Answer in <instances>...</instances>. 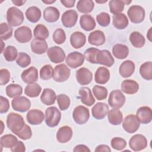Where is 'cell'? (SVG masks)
Instances as JSON below:
<instances>
[{
    "mask_svg": "<svg viewBox=\"0 0 152 152\" xmlns=\"http://www.w3.org/2000/svg\"><path fill=\"white\" fill-rule=\"evenodd\" d=\"M24 119L20 115L11 112L7 118V125L8 128L14 134H17L25 126Z\"/></svg>",
    "mask_w": 152,
    "mask_h": 152,
    "instance_id": "6da1fadb",
    "label": "cell"
},
{
    "mask_svg": "<svg viewBox=\"0 0 152 152\" xmlns=\"http://www.w3.org/2000/svg\"><path fill=\"white\" fill-rule=\"evenodd\" d=\"M24 14L18 8L12 7L7 12V20L9 25L17 27L21 25L24 21Z\"/></svg>",
    "mask_w": 152,
    "mask_h": 152,
    "instance_id": "7a4b0ae2",
    "label": "cell"
},
{
    "mask_svg": "<svg viewBox=\"0 0 152 152\" xmlns=\"http://www.w3.org/2000/svg\"><path fill=\"white\" fill-rule=\"evenodd\" d=\"M61 118L60 110L55 106H51L46 109L45 122L50 128L55 127L58 125Z\"/></svg>",
    "mask_w": 152,
    "mask_h": 152,
    "instance_id": "3957f363",
    "label": "cell"
},
{
    "mask_svg": "<svg viewBox=\"0 0 152 152\" xmlns=\"http://www.w3.org/2000/svg\"><path fill=\"white\" fill-rule=\"evenodd\" d=\"M129 19L133 23L138 24L144 21L145 17V10L140 5H132L127 11Z\"/></svg>",
    "mask_w": 152,
    "mask_h": 152,
    "instance_id": "277c9868",
    "label": "cell"
},
{
    "mask_svg": "<svg viewBox=\"0 0 152 152\" xmlns=\"http://www.w3.org/2000/svg\"><path fill=\"white\" fill-rule=\"evenodd\" d=\"M72 117L76 124L83 125L88 121L90 118L89 110L84 106H78L74 109Z\"/></svg>",
    "mask_w": 152,
    "mask_h": 152,
    "instance_id": "5b68a950",
    "label": "cell"
},
{
    "mask_svg": "<svg viewBox=\"0 0 152 152\" xmlns=\"http://www.w3.org/2000/svg\"><path fill=\"white\" fill-rule=\"evenodd\" d=\"M125 102V96L119 90L112 91L109 94L108 103L112 108L119 109L122 107Z\"/></svg>",
    "mask_w": 152,
    "mask_h": 152,
    "instance_id": "8992f818",
    "label": "cell"
},
{
    "mask_svg": "<svg viewBox=\"0 0 152 152\" xmlns=\"http://www.w3.org/2000/svg\"><path fill=\"white\" fill-rule=\"evenodd\" d=\"M140 122L138 118L134 115H127L124 119L122 122V127L129 134L135 132L139 128Z\"/></svg>",
    "mask_w": 152,
    "mask_h": 152,
    "instance_id": "52a82bcc",
    "label": "cell"
},
{
    "mask_svg": "<svg viewBox=\"0 0 152 152\" xmlns=\"http://www.w3.org/2000/svg\"><path fill=\"white\" fill-rule=\"evenodd\" d=\"M70 76V69L64 64L56 65L54 68L53 79L58 83L66 81Z\"/></svg>",
    "mask_w": 152,
    "mask_h": 152,
    "instance_id": "ba28073f",
    "label": "cell"
},
{
    "mask_svg": "<svg viewBox=\"0 0 152 152\" xmlns=\"http://www.w3.org/2000/svg\"><path fill=\"white\" fill-rule=\"evenodd\" d=\"M129 145L133 151H141L147 147V140L144 135L141 134H135L130 138Z\"/></svg>",
    "mask_w": 152,
    "mask_h": 152,
    "instance_id": "9c48e42d",
    "label": "cell"
},
{
    "mask_svg": "<svg viewBox=\"0 0 152 152\" xmlns=\"http://www.w3.org/2000/svg\"><path fill=\"white\" fill-rule=\"evenodd\" d=\"M11 104L14 110L25 112L30 108L31 102L28 98L24 96H19L14 98L11 102Z\"/></svg>",
    "mask_w": 152,
    "mask_h": 152,
    "instance_id": "30bf717a",
    "label": "cell"
},
{
    "mask_svg": "<svg viewBox=\"0 0 152 152\" xmlns=\"http://www.w3.org/2000/svg\"><path fill=\"white\" fill-rule=\"evenodd\" d=\"M47 55L50 61L55 64L61 63L65 58V53L64 50L56 46L50 47L47 51Z\"/></svg>",
    "mask_w": 152,
    "mask_h": 152,
    "instance_id": "8fae6325",
    "label": "cell"
},
{
    "mask_svg": "<svg viewBox=\"0 0 152 152\" xmlns=\"http://www.w3.org/2000/svg\"><path fill=\"white\" fill-rule=\"evenodd\" d=\"M14 37L19 43H27L32 38L31 30L27 26H21L15 30Z\"/></svg>",
    "mask_w": 152,
    "mask_h": 152,
    "instance_id": "7c38bea8",
    "label": "cell"
},
{
    "mask_svg": "<svg viewBox=\"0 0 152 152\" xmlns=\"http://www.w3.org/2000/svg\"><path fill=\"white\" fill-rule=\"evenodd\" d=\"M84 59V56L82 53L78 52H73L68 55L65 62L68 66L71 68H76L83 65Z\"/></svg>",
    "mask_w": 152,
    "mask_h": 152,
    "instance_id": "4fadbf2b",
    "label": "cell"
},
{
    "mask_svg": "<svg viewBox=\"0 0 152 152\" xmlns=\"http://www.w3.org/2000/svg\"><path fill=\"white\" fill-rule=\"evenodd\" d=\"M78 19V14L74 10L66 11L62 15L61 21L64 27L70 28L74 26Z\"/></svg>",
    "mask_w": 152,
    "mask_h": 152,
    "instance_id": "5bb4252c",
    "label": "cell"
},
{
    "mask_svg": "<svg viewBox=\"0 0 152 152\" xmlns=\"http://www.w3.org/2000/svg\"><path fill=\"white\" fill-rule=\"evenodd\" d=\"M114 62V58L107 50H100L97 54L96 64L110 67L113 65Z\"/></svg>",
    "mask_w": 152,
    "mask_h": 152,
    "instance_id": "9a60e30c",
    "label": "cell"
},
{
    "mask_svg": "<svg viewBox=\"0 0 152 152\" xmlns=\"http://www.w3.org/2000/svg\"><path fill=\"white\" fill-rule=\"evenodd\" d=\"M27 121L28 124L33 125L40 124L45 119V115L43 112L39 109L30 110L26 115Z\"/></svg>",
    "mask_w": 152,
    "mask_h": 152,
    "instance_id": "2e32d148",
    "label": "cell"
},
{
    "mask_svg": "<svg viewBox=\"0 0 152 152\" xmlns=\"http://www.w3.org/2000/svg\"><path fill=\"white\" fill-rule=\"evenodd\" d=\"M76 78L80 84L82 86L87 85L92 81L93 74L88 68L83 67L77 71Z\"/></svg>",
    "mask_w": 152,
    "mask_h": 152,
    "instance_id": "e0dca14e",
    "label": "cell"
},
{
    "mask_svg": "<svg viewBox=\"0 0 152 152\" xmlns=\"http://www.w3.org/2000/svg\"><path fill=\"white\" fill-rule=\"evenodd\" d=\"M108 111V105L103 102L97 103L91 109L92 115L96 119H103L107 114Z\"/></svg>",
    "mask_w": 152,
    "mask_h": 152,
    "instance_id": "ac0fdd59",
    "label": "cell"
},
{
    "mask_svg": "<svg viewBox=\"0 0 152 152\" xmlns=\"http://www.w3.org/2000/svg\"><path fill=\"white\" fill-rule=\"evenodd\" d=\"M136 116L140 123L142 124H149L152 119V111L148 106H141L137 111Z\"/></svg>",
    "mask_w": 152,
    "mask_h": 152,
    "instance_id": "d6986e66",
    "label": "cell"
},
{
    "mask_svg": "<svg viewBox=\"0 0 152 152\" xmlns=\"http://www.w3.org/2000/svg\"><path fill=\"white\" fill-rule=\"evenodd\" d=\"M21 77L27 84L34 83L38 80V71L35 67L31 66L21 73Z\"/></svg>",
    "mask_w": 152,
    "mask_h": 152,
    "instance_id": "ffe728a7",
    "label": "cell"
},
{
    "mask_svg": "<svg viewBox=\"0 0 152 152\" xmlns=\"http://www.w3.org/2000/svg\"><path fill=\"white\" fill-rule=\"evenodd\" d=\"M79 95L81 102L87 106H92L94 102L95 99L92 95L91 90L87 87H83L79 90Z\"/></svg>",
    "mask_w": 152,
    "mask_h": 152,
    "instance_id": "44dd1931",
    "label": "cell"
},
{
    "mask_svg": "<svg viewBox=\"0 0 152 152\" xmlns=\"http://www.w3.org/2000/svg\"><path fill=\"white\" fill-rule=\"evenodd\" d=\"M72 137V129L69 126H63L59 128L56 133V139L60 143L69 141Z\"/></svg>",
    "mask_w": 152,
    "mask_h": 152,
    "instance_id": "7402d4cb",
    "label": "cell"
},
{
    "mask_svg": "<svg viewBox=\"0 0 152 152\" xmlns=\"http://www.w3.org/2000/svg\"><path fill=\"white\" fill-rule=\"evenodd\" d=\"M86 43V37L84 33L80 31H75L70 36V43L75 49L82 48Z\"/></svg>",
    "mask_w": 152,
    "mask_h": 152,
    "instance_id": "603a6c76",
    "label": "cell"
},
{
    "mask_svg": "<svg viewBox=\"0 0 152 152\" xmlns=\"http://www.w3.org/2000/svg\"><path fill=\"white\" fill-rule=\"evenodd\" d=\"M48 44L45 40L34 39L31 42V51L36 54H43L48 50Z\"/></svg>",
    "mask_w": 152,
    "mask_h": 152,
    "instance_id": "cb8c5ba5",
    "label": "cell"
},
{
    "mask_svg": "<svg viewBox=\"0 0 152 152\" xmlns=\"http://www.w3.org/2000/svg\"><path fill=\"white\" fill-rule=\"evenodd\" d=\"M135 71V64L130 61H124L119 66V72L120 75L124 78H128L132 75Z\"/></svg>",
    "mask_w": 152,
    "mask_h": 152,
    "instance_id": "d4e9b609",
    "label": "cell"
},
{
    "mask_svg": "<svg viewBox=\"0 0 152 152\" xmlns=\"http://www.w3.org/2000/svg\"><path fill=\"white\" fill-rule=\"evenodd\" d=\"M88 41L92 45L101 46L103 45L106 41L104 34L101 30H95L90 33Z\"/></svg>",
    "mask_w": 152,
    "mask_h": 152,
    "instance_id": "484cf974",
    "label": "cell"
},
{
    "mask_svg": "<svg viewBox=\"0 0 152 152\" xmlns=\"http://www.w3.org/2000/svg\"><path fill=\"white\" fill-rule=\"evenodd\" d=\"M110 78V72L107 68L100 66L97 68L95 72L94 80L100 84H104L108 82Z\"/></svg>",
    "mask_w": 152,
    "mask_h": 152,
    "instance_id": "4316f807",
    "label": "cell"
},
{
    "mask_svg": "<svg viewBox=\"0 0 152 152\" xmlns=\"http://www.w3.org/2000/svg\"><path fill=\"white\" fill-rule=\"evenodd\" d=\"M80 24L81 27L87 31L93 30L96 25L94 18L89 14H84L81 16Z\"/></svg>",
    "mask_w": 152,
    "mask_h": 152,
    "instance_id": "83f0119b",
    "label": "cell"
},
{
    "mask_svg": "<svg viewBox=\"0 0 152 152\" xmlns=\"http://www.w3.org/2000/svg\"><path fill=\"white\" fill-rule=\"evenodd\" d=\"M139 89L138 84L132 80H125L121 84V90L128 94H134Z\"/></svg>",
    "mask_w": 152,
    "mask_h": 152,
    "instance_id": "f1b7e54d",
    "label": "cell"
},
{
    "mask_svg": "<svg viewBox=\"0 0 152 152\" xmlns=\"http://www.w3.org/2000/svg\"><path fill=\"white\" fill-rule=\"evenodd\" d=\"M59 10L54 7H48L43 11V18L48 23H54L56 21L59 17Z\"/></svg>",
    "mask_w": 152,
    "mask_h": 152,
    "instance_id": "f546056e",
    "label": "cell"
},
{
    "mask_svg": "<svg viewBox=\"0 0 152 152\" xmlns=\"http://www.w3.org/2000/svg\"><path fill=\"white\" fill-rule=\"evenodd\" d=\"M55 92L50 88H45L40 96V100L45 105H52L55 103L56 99Z\"/></svg>",
    "mask_w": 152,
    "mask_h": 152,
    "instance_id": "4dcf8cb0",
    "label": "cell"
},
{
    "mask_svg": "<svg viewBox=\"0 0 152 152\" xmlns=\"http://www.w3.org/2000/svg\"><path fill=\"white\" fill-rule=\"evenodd\" d=\"M113 25L114 27L119 30H122L125 28L128 24V19L125 14L122 13L113 14L112 16Z\"/></svg>",
    "mask_w": 152,
    "mask_h": 152,
    "instance_id": "1f68e13d",
    "label": "cell"
},
{
    "mask_svg": "<svg viewBox=\"0 0 152 152\" xmlns=\"http://www.w3.org/2000/svg\"><path fill=\"white\" fill-rule=\"evenodd\" d=\"M113 56L117 59H125L129 54V49L127 46L122 44H116L112 48Z\"/></svg>",
    "mask_w": 152,
    "mask_h": 152,
    "instance_id": "d6a6232c",
    "label": "cell"
},
{
    "mask_svg": "<svg viewBox=\"0 0 152 152\" xmlns=\"http://www.w3.org/2000/svg\"><path fill=\"white\" fill-rule=\"evenodd\" d=\"M107 115L109 123L113 125H118L122 121V113L119 109L113 108L108 111Z\"/></svg>",
    "mask_w": 152,
    "mask_h": 152,
    "instance_id": "836d02e7",
    "label": "cell"
},
{
    "mask_svg": "<svg viewBox=\"0 0 152 152\" xmlns=\"http://www.w3.org/2000/svg\"><path fill=\"white\" fill-rule=\"evenodd\" d=\"M42 15L40 10L35 6L29 7L26 11V16L27 20L33 23H37Z\"/></svg>",
    "mask_w": 152,
    "mask_h": 152,
    "instance_id": "e575fe53",
    "label": "cell"
},
{
    "mask_svg": "<svg viewBox=\"0 0 152 152\" xmlns=\"http://www.w3.org/2000/svg\"><path fill=\"white\" fill-rule=\"evenodd\" d=\"M129 41L131 45L137 48H142L145 44L144 37L138 31H133L129 36Z\"/></svg>",
    "mask_w": 152,
    "mask_h": 152,
    "instance_id": "d590c367",
    "label": "cell"
},
{
    "mask_svg": "<svg viewBox=\"0 0 152 152\" xmlns=\"http://www.w3.org/2000/svg\"><path fill=\"white\" fill-rule=\"evenodd\" d=\"M18 142L17 138L12 134H6L1 137L0 145L1 147L12 148Z\"/></svg>",
    "mask_w": 152,
    "mask_h": 152,
    "instance_id": "8d00e7d4",
    "label": "cell"
},
{
    "mask_svg": "<svg viewBox=\"0 0 152 152\" xmlns=\"http://www.w3.org/2000/svg\"><path fill=\"white\" fill-rule=\"evenodd\" d=\"M94 4L91 0H80L77 4V9L81 13H89L94 8Z\"/></svg>",
    "mask_w": 152,
    "mask_h": 152,
    "instance_id": "74e56055",
    "label": "cell"
},
{
    "mask_svg": "<svg viewBox=\"0 0 152 152\" xmlns=\"http://www.w3.org/2000/svg\"><path fill=\"white\" fill-rule=\"evenodd\" d=\"M6 94L10 98H15L20 96L23 93V88L16 84H11L5 88Z\"/></svg>",
    "mask_w": 152,
    "mask_h": 152,
    "instance_id": "f35d334b",
    "label": "cell"
},
{
    "mask_svg": "<svg viewBox=\"0 0 152 152\" xmlns=\"http://www.w3.org/2000/svg\"><path fill=\"white\" fill-rule=\"evenodd\" d=\"M140 73L141 77L146 80L152 79V63L151 61L145 62L140 68Z\"/></svg>",
    "mask_w": 152,
    "mask_h": 152,
    "instance_id": "ab89813d",
    "label": "cell"
},
{
    "mask_svg": "<svg viewBox=\"0 0 152 152\" xmlns=\"http://www.w3.org/2000/svg\"><path fill=\"white\" fill-rule=\"evenodd\" d=\"M42 90L41 87L37 83L28 84L24 89V93L30 97H37Z\"/></svg>",
    "mask_w": 152,
    "mask_h": 152,
    "instance_id": "60d3db41",
    "label": "cell"
},
{
    "mask_svg": "<svg viewBox=\"0 0 152 152\" xmlns=\"http://www.w3.org/2000/svg\"><path fill=\"white\" fill-rule=\"evenodd\" d=\"M33 33L36 39L42 40L46 39L49 35L48 29L43 24H37L34 29Z\"/></svg>",
    "mask_w": 152,
    "mask_h": 152,
    "instance_id": "b9f144b4",
    "label": "cell"
},
{
    "mask_svg": "<svg viewBox=\"0 0 152 152\" xmlns=\"http://www.w3.org/2000/svg\"><path fill=\"white\" fill-rule=\"evenodd\" d=\"M125 3L124 1L111 0L109 2L110 11L113 14L121 13L124 9Z\"/></svg>",
    "mask_w": 152,
    "mask_h": 152,
    "instance_id": "7bdbcfd3",
    "label": "cell"
},
{
    "mask_svg": "<svg viewBox=\"0 0 152 152\" xmlns=\"http://www.w3.org/2000/svg\"><path fill=\"white\" fill-rule=\"evenodd\" d=\"M18 52L17 49L12 46H8L3 51V55L6 61L8 62L14 61L17 57Z\"/></svg>",
    "mask_w": 152,
    "mask_h": 152,
    "instance_id": "ee69618b",
    "label": "cell"
},
{
    "mask_svg": "<svg viewBox=\"0 0 152 152\" xmlns=\"http://www.w3.org/2000/svg\"><path fill=\"white\" fill-rule=\"evenodd\" d=\"M93 93L95 97L98 100H103L106 99L108 94L107 90L106 87L96 85L93 87Z\"/></svg>",
    "mask_w": 152,
    "mask_h": 152,
    "instance_id": "f6af8a7d",
    "label": "cell"
},
{
    "mask_svg": "<svg viewBox=\"0 0 152 152\" xmlns=\"http://www.w3.org/2000/svg\"><path fill=\"white\" fill-rule=\"evenodd\" d=\"M1 40H7L12 35V28L10 25L5 23L1 24Z\"/></svg>",
    "mask_w": 152,
    "mask_h": 152,
    "instance_id": "bcb514c9",
    "label": "cell"
},
{
    "mask_svg": "<svg viewBox=\"0 0 152 152\" xmlns=\"http://www.w3.org/2000/svg\"><path fill=\"white\" fill-rule=\"evenodd\" d=\"M16 62L20 67L26 68L30 64L31 58L26 53L20 52L18 55Z\"/></svg>",
    "mask_w": 152,
    "mask_h": 152,
    "instance_id": "7dc6e473",
    "label": "cell"
},
{
    "mask_svg": "<svg viewBox=\"0 0 152 152\" xmlns=\"http://www.w3.org/2000/svg\"><path fill=\"white\" fill-rule=\"evenodd\" d=\"M54 69L50 65H44L40 70V77L43 80H48L53 77Z\"/></svg>",
    "mask_w": 152,
    "mask_h": 152,
    "instance_id": "c3c4849f",
    "label": "cell"
},
{
    "mask_svg": "<svg viewBox=\"0 0 152 152\" xmlns=\"http://www.w3.org/2000/svg\"><path fill=\"white\" fill-rule=\"evenodd\" d=\"M57 102L59 109L61 110H66L70 105L69 97L64 94H61L57 96Z\"/></svg>",
    "mask_w": 152,
    "mask_h": 152,
    "instance_id": "681fc988",
    "label": "cell"
},
{
    "mask_svg": "<svg viewBox=\"0 0 152 152\" xmlns=\"http://www.w3.org/2000/svg\"><path fill=\"white\" fill-rule=\"evenodd\" d=\"M100 50L95 48H90L87 49L84 53V58L87 61L92 64H96L97 54Z\"/></svg>",
    "mask_w": 152,
    "mask_h": 152,
    "instance_id": "f907efd6",
    "label": "cell"
},
{
    "mask_svg": "<svg viewBox=\"0 0 152 152\" xmlns=\"http://www.w3.org/2000/svg\"><path fill=\"white\" fill-rule=\"evenodd\" d=\"M66 39V35L64 30L61 28H57L55 30L53 34V40L58 45L62 44L65 42Z\"/></svg>",
    "mask_w": 152,
    "mask_h": 152,
    "instance_id": "816d5d0a",
    "label": "cell"
},
{
    "mask_svg": "<svg viewBox=\"0 0 152 152\" xmlns=\"http://www.w3.org/2000/svg\"><path fill=\"white\" fill-rule=\"evenodd\" d=\"M126 145V141L121 137H114L111 140L112 147L116 150H122Z\"/></svg>",
    "mask_w": 152,
    "mask_h": 152,
    "instance_id": "f5cc1de1",
    "label": "cell"
},
{
    "mask_svg": "<svg viewBox=\"0 0 152 152\" xmlns=\"http://www.w3.org/2000/svg\"><path fill=\"white\" fill-rule=\"evenodd\" d=\"M96 20L100 26L102 27H107L110 22V15L107 12H100L97 15Z\"/></svg>",
    "mask_w": 152,
    "mask_h": 152,
    "instance_id": "db71d44e",
    "label": "cell"
},
{
    "mask_svg": "<svg viewBox=\"0 0 152 152\" xmlns=\"http://www.w3.org/2000/svg\"><path fill=\"white\" fill-rule=\"evenodd\" d=\"M16 135L23 140L30 139L32 136L31 129L28 125L26 124L24 128L19 132H18Z\"/></svg>",
    "mask_w": 152,
    "mask_h": 152,
    "instance_id": "11a10c76",
    "label": "cell"
},
{
    "mask_svg": "<svg viewBox=\"0 0 152 152\" xmlns=\"http://www.w3.org/2000/svg\"><path fill=\"white\" fill-rule=\"evenodd\" d=\"M0 84L1 86L7 84L10 79V73L7 69H1L0 70Z\"/></svg>",
    "mask_w": 152,
    "mask_h": 152,
    "instance_id": "9f6ffc18",
    "label": "cell"
},
{
    "mask_svg": "<svg viewBox=\"0 0 152 152\" xmlns=\"http://www.w3.org/2000/svg\"><path fill=\"white\" fill-rule=\"evenodd\" d=\"M0 101H1L0 113H4L7 112L10 109V103L8 100L7 98L1 96Z\"/></svg>",
    "mask_w": 152,
    "mask_h": 152,
    "instance_id": "6f0895ef",
    "label": "cell"
},
{
    "mask_svg": "<svg viewBox=\"0 0 152 152\" xmlns=\"http://www.w3.org/2000/svg\"><path fill=\"white\" fill-rule=\"evenodd\" d=\"M11 150L13 152H24L26 151V147L22 141H18L15 145L11 148Z\"/></svg>",
    "mask_w": 152,
    "mask_h": 152,
    "instance_id": "680465c9",
    "label": "cell"
},
{
    "mask_svg": "<svg viewBox=\"0 0 152 152\" xmlns=\"http://www.w3.org/2000/svg\"><path fill=\"white\" fill-rule=\"evenodd\" d=\"M73 151H74V152H80V151H83V152L88 151V152H90V150L86 145L79 144V145H76L74 147V148L73 150Z\"/></svg>",
    "mask_w": 152,
    "mask_h": 152,
    "instance_id": "91938a15",
    "label": "cell"
},
{
    "mask_svg": "<svg viewBox=\"0 0 152 152\" xmlns=\"http://www.w3.org/2000/svg\"><path fill=\"white\" fill-rule=\"evenodd\" d=\"M95 151H106V152H110L111 149L109 148V147L105 144H101L98 145L96 149L94 150Z\"/></svg>",
    "mask_w": 152,
    "mask_h": 152,
    "instance_id": "94428289",
    "label": "cell"
},
{
    "mask_svg": "<svg viewBox=\"0 0 152 152\" xmlns=\"http://www.w3.org/2000/svg\"><path fill=\"white\" fill-rule=\"evenodd\" d=\"M61 4L66 8L74 7L75 5V0H61Z\"/></svg>",
    "mask_w": 152,
    "mask_h": 152,
    "instance_id": "6125c7cd",
    "label": "cell"
},
{
    "mask_svg": "<svg viewBox=\"0 0 152 152\" xmlns=\"http://www.w3.org/2000/svg\"><path fill=\"white\" fill-rule=\"evenodd\" d=\"M26 2V1H18V0H12V2L17 5V6H22L25 2Z\"/></svg>",
    "mask_w": 152,
    "mask_h": 152,
    "instance_id": "be15d7a7",
    "label": "cell"
},
{
    "mask_svg": "<svg viewBox=\"0 0 152 152\" xmlns=\"http://www.w3.org/2000/svg\"><path fill=\"white\" fill-rule=\"evenodd\" d=\"M151 28H152L151 27L150 28V29L148 31V33L147 34V37L150 42H151Z\"/></svg>",
    "mask_w": 152,
    "mask_h": 152,
    "instance_id": "e7e4bbea",
    "label": "cell"
},
{
    "mask_svg": "<svg viewBox=\"0 0 152 152\" xmlns=\"http://www.w3.org/2000/svg\"><path fill=\"white\" fill-rule=\"evenodd\" d=\"M42 2H43L46 4H52V3L55 2L56 1H55V0L54 1H52V0H50V1H44V0H42Z\"/></svg>",
    "mask_w": 152,
    "mask_h": 152,
    "instance_id": "03108f58",
    "label": "cell"
},
{
    "mask_svg": "<svg viewBox=\"0 0 152 152\" xmlns=\"http://www.w3.org/2000/svg\"><path fill=\"white\" fill-rule=\"evenodd\" d=\"M97 3H104V2H107V1H103V2H98V1H96Z\"/></svg>",
    "mask_w": 152,
    "mask_h": 152,
    "instance_id": "003e7915",
    "label": "cell"
}]
</instances>
